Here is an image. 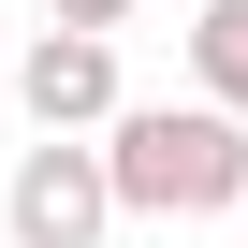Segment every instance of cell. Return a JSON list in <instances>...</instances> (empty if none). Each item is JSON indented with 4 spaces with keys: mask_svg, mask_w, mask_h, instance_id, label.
Masks as SVG:
<instances>
[{
    "mask_svg": "<svg viewBox=\"0 0 248 248\" xmlns=\"http://www.w3.org/2000/svg\"><path fill=\"white\" fill-rule=\"evenodd\" d=\"M102 175H117V219H233L248 117H219L204 88L190 102H117L102 117Z\"/></svg>",
    "mask_w": 248,
    "mask_h": 248,
    "instance_id": "cell-1",
    "label": "cell"
},
{
    "mask_svg": "<svg viewBox=\"0 0 248 248\" xmlns=\"http://www.w3.org/2000/svg\"><path fill=\"white\" fill-rule=\"evenodd\" d=\"M0 233H15V248H102V233H117L102 132H30L15 175H0Z\"/></svg>",
    "mask_w": 248,
    "mask_h": 248,
    "instance_id": "cell-2",
    "label": "cell"
},
{
    "mask_svg": "<svg viewBox=\"0 0 248 248\" xmlns=\"http://www.w3.org/2000/svg\"><path fill=\"white\" fill-rule=\"evenodd\" d=\"M0 102H15L30 132H102V117L132 102V88H117V30H59L44 15L15 59H0Z\"/></svg>",
    "mask_w": 248,
    "mask_h": 248,
    "instance_id": "cell-3",
    "label": "cell"
},
{
    "mask_svg": "<svg viewBox=\"0 0 248 248\" xmlns=\"http://www.w3.org/2000/svg\"><path fill=\"white\" fill-rule=\"evenodd\" d=\"M190 88L219 117H248V0H204V15H190Z\"/></svg>",
    "mask_w": 248,
    "mask_h": 248,
    "instance_id": "cell-4",
    "label": "cell"
},
{
    "mask_svg": "<svg viewBox=\"0 0 248 248\" xmlns=\"http://www.w3.org/2000/svg\"><path fill=\"white\" fill-rule=\"evenodd\" d=\"M59 30H132V0H44Z\"/></svg>",
    "mask_w": 248,
    "mask_h": 248,
    "instance_id": "cell-5",
    "label": "cell"
},
{
    "mask_svg": "<svg viewBox=\"0 0 248 248\" xmlns=\"http://www.w3.org/2000/svg\"><path fill=\"white\" fill-rule=\"evenodd\" d=\"M233 219H248V190H233Z\"/></svg>",
    "mask_w": 248,
    "mask_h": 248,
    "instance_id": "cell-6",
    "label": "cell"
}]
</instances>
